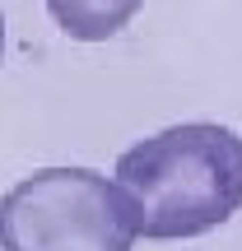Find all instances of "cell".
Listing matches in <instances>:
<instances>
[{"label": "cell", "instance_id": "obj_3", "mask_svg": "<svg viewBox=\"0 0 242 251\" xmlns=\"http://www.w3.org/2000/svg\"><path fill=\"white\" fill-rule=\"evenodd\" d=\"M140 5L144 0H47V14L70 42H108L140 14Z\"/></svg>", "mask_w": 242, "mask_h": 251}, {"label": "cell", "instance_id": "obj_1", "mask_svg": "<svg viewBox=\"0 0 242 251\" xmlns=\"http://www.w3.org/2000/svg\"><path fill=\"white\" fill-rule=\"evenodd\" d=\"M117 186L135 200L140 237H205L242 209V135L219 121L168 126L117 158Z\"/></svg>", "mask_w": 242, "mask_h": 251}, {"label": "cell", "instance_id": "obj_2", "mask_svg": "<svg viewBox=\"0 0 242 251\" xmlns=\"http://www.w3.org/2000/svg\"><path fill=\"white\" fill-rule=\"evenodd\" d=\"M135 200L93 168H37L0 196V251H131Z\"/></svg>", "mask_w": 242, "mask_h": 251}, {"label": "cell", "instance_id": "obj_4", "mask_svg": "<svg viewBox=\"0 0 242 251\" xmlns=\"http://www.w3.org/2000/svg\"><path fill=\"white\" fill-rule=\"evenodd\" d=\"M0 56H5V14H0Z\"/></svg>", "mask_w": 242, "mask_h": 251}]
</instances>
